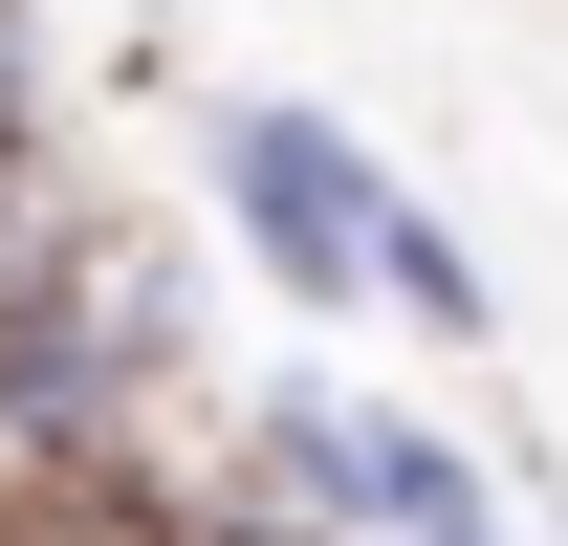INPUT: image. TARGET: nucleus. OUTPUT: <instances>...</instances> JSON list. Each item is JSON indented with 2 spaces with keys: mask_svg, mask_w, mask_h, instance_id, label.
I'll use <instances>...</instances> for the list:
<instances>
[{
  "mask_svg": "<svg viewBox=\"0 0 568 546\" xmlns=\"http://www.w3.org/2000/svg\"><path fill=\"white\" fill-rule=\"evenodd\" d=\"M219 219H241V263L284 284V328H394V175H372L351 110H219Z\"/></svg>",
  "mask_w": 568,
  "mask_h": 546,
  "instance_id": "f257e3e1",
  "label": "nucleus"
},
{
  "mask_svg": "<svg viewBox=\"0 0 568 546\" xmlns=\"http://www.w3.org/2000/svg\"><path fill=\"white\" fill-rule=\"evenodd\" d=\"M263 481L306 503V525H351V546H547L525 503H503L525 459H459L437 415L328 394V372H284V394H263Z\"/></svg>",
  "mask_w": 568,
  "mask_h": 546,
  "instance_id": "f03ea898",
  "label": "nucleus"
},
{
  "mask_svg": "<svg viewBox=\"0 0 568 546\" xmlns=\"http://www.w3.org/2000/svg\"><path fill=\"white\" fill-rule=\"evenodd\" d=\"M394 328H437V350H481V328H503V284H481V241H459L437 198H394Z\"/></svg>",
  "mask_w": 568,
  "mask_h": 546,
  "instance_id": "7ed1b4c3",
  "label": "nucleus"
},
{
  "mask_svg": "<svg viewBox=\"0 0 568 546\" xmlns=\"http://www.w3.org/2000/svg\"><path fill=\"white\" fill-rule=\"evenodd\" d=\"M44 481H88V415L44 394V350L0 328V503H44Z\"/></svg>",
  "mask_w": 568,
  "mask_h": 546,
  "instance_id": "20e7f679",
  "label": "nucleus"
},
{
  "mask_svg": "<svg viewBox=\"0 0 568 546\" xmlns=\"http://www.w3.org/2000/svg\"><path fill=\"white\" fill-rule=\"evenodd\" d=\"M0 110H22V22H0Z\"/></svg>",
  "mask_w": 568,
  "mask_h": 546,
  "instance_id": "39448f33",
  "label": "nucleus"
},
{
  "mask_svg": "<svg viewBox=\"0 0 568 546\" xmlns=\"http://www.w3.org/2000/svg\"><path fill=\"white\" fill-rule=\"evenodd\" d=\"M547 546H568V503H547Z\"/></svg>",
  "mask_w": 568,
  "mask_h": 546,
  "instance_id": "423d86ee",
  "label": "nucleus"
}]
</instances>
